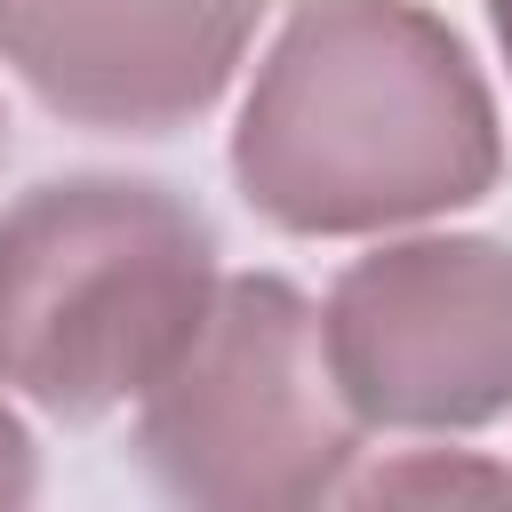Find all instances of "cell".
Segmentation results:
<instances>
[{
	"label": "cell",
	"mask_w": 512,
	"mask_h": 512,
	"mask_svg": "<svg viewBox=\"0 0 512 512\" xmlns=\"http://www.w3.org/2000/svg\"><path fill=\"white\" fill-rule=\"evenodd\" d=\"M224 240L192 192L64 168L0 200V384L48 424H104L192 344Z\"/></svg>",
	"instance_id": "7a4b0ae2"
},
{
	"label": "cell",
	"mask_w": 512,
	"mask_h": 512,
	"mask_svg": "<svg viewBox=\"0 0 512 512\" xmlns=\"http://www.w3.org/2000/svg\"><path fill=\"white\" fill-rule=\"evenodd\" d=\"M0 152H8V104H0Z\"/></svg>",
	"instance_id": "9c48e42d"
},
{
	"label": "cell",
	"mask_w": 512,
	"mask_h": 512,
	"mask_svg": "<svg viewBox=\"0 0 512 512\" xmlns=\"http://www.w3.org/2000/svg\"><path fill=\"white\" fill-rule=\"evenodd\" d=\"M32 496H40V448H32V424L16 416V392L0 384V512H16Z\"/></svg>",
	"instance_id": "52a82bcc"
},
{
	"label": "cell",
	"mask_w": 512,
	"mask_h": 512,
	"mask_svg": "<svg viewBox=\"0 0 512 512\" xmlns=\"http://www.w3.org/2000/svg\"><path fill=\"white\" fill-rule=\"evenodd\" d=\"M368 440L328 368L320 304L288 272H224L192 344L128 408L136 472L192 512L336 504Z\"/></svg>",
	"instance_id": "3957f363"
},
{
	"label": "cell",
	"mask_w": 512,
	"mask_h": 512,
	"mask_svg": "<svg viewBox=\"0 0 512 512\" xmlns=\"http://www.w3.org/2000/svg\"><path fill=\"white\" fill-rule=\"evenodd\" d=\"M224 168L288 240H384L504 184V112L440 8L296 0L240 88Z\"/></svg>",
	"instance_id": "6da1fadb"
},
{
	"label": "cell",
	"mask_w": 512,
	"mask_h": 512,
	"mask_svg": "<svg viewBox=\"0 0 512 512\" xmlns=\"http://www.w3.org/2000/svg\"><path fill=\"white\" fill-rule=\"evenodd\" d=\"M272 0H0V64L80 136H184L200 128Z\"/></svg>",
	"instance_id": "5b68a950"
},
{
	"label": "cell",
	"mask_w": 512,
	"mask_h": 512,
	"mask_svg": "<svg viewBox=\"0 0 512 512\" xmlns=\"http://www.w3.org/2000/svg\"><path fill=\"white\" fill-rule=\"evenodd\" d=\"M440 496H512V464H488L480 448L448 440H400L384 456H360L336 504H440Z\"/></svg>",
	"instance_id": "8992f818"
},
{
	"label": "cell",
	"mask_w": 512,
	"mask_h": 512,
	"mask_svg": "<svg viewBox=\"0 0 512 512\" xmlns=\"http://www.w3.org/2000/svg\"><path fill=\"white\" fill-rule=\"evenodd\" d=\"M328 368L368 432L464 440L512 416V240L384 232L320 296Z\"/></svg>",
	"instance_id": "277c9868"
},
{
	"label": "cell",
	"mask_w": 512,
	"mask_h": 512,
	"mask_svg": "<svg viewBox=\"0 0 512 512\" xmlns=\"http://www.w3.org/2000/svg\"><path fill=\"white\" fill-rule=\"evenodd\" d=\"M480 8H488V32H496V56L512 72V0H480Z\"/></svg>",
	"instance_id": "ba28073f"
}]
</instances>
